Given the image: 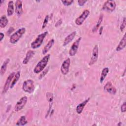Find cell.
I'll return each mask as SVG.
<instances>
[{
	"instance_id": "6da1fadb",
	"label": "cell",
	"mask_w": 126,
	"mask_h": 126,
	"mask_svg": "<svg viewBox=\"0 0 126 126\" xmlns=\"http://www.w3.org/2000/svg\"><path fill=\"white\" fill-rule=\"evenodd\" d=\"M50 54H47L38 63H37L36 66L33 69V72L35 73H39L43 70L45 67L46 66L49 60L50 59Z\"/></svg>"
},
{
	"instance_id": "7a4b0ae2",
	"label": "cell",
	"mask_w": 126,
	"mask_h": 126,
	"mask_svg": "<svg viewBox=\"0 0 126 126\" xmlns=\"http://www.w3.org/2000/svg\"><path fill=\"white\" fill-rule=\"evenodd\" d=\"M47 34H48V32H45L38 35V36L35 38V39L33 41H32L31 44V46L32 48L35 49L39 48L42 44L45 37L46 36Z\"/></svg>"
},
{
	"instance_id": "3957f363",
	"label": "cell",
	"mask_w": 126,
	"mask_h": 126,
	"mask_svg": "<svg viewBox=\"0 0 126 126\" xmlns=\"http://www.w3.org/2000/svg\"><path fill=\"white\" fill-rule=\"evenodd\" d=\"M25 32L26 29L25 28H22L18 30L10 36L9 39L10 42L12 44H15L17 42Z\"/></svg>"
},
{
	"instance_id": "277c9868",
	"label": "cell",
	"mask_w": 126,
	"mask_h": 126,
	"mask_svg": "<svg viewBox=\"0 0 126 126\" xmlns=\"http://www.w3.org/2000/svg\"><path fill=\"white\" fill-rule=\"evenodd\" d=\"M23 90L27 93L31 94L33 92L35 89L34 82L31 79H28L25 80L22 86Z\"/></svg>"
},
{
	"instance_id": "5b68a950",
	"label": "cell",
	"mask_w": 126,
	"mask_h": 126,
	"mask_svg": "<svg viewBox=\"0 0 126 126\" xmlns=\"http://www.w3.org/2000/svg\"><path fill=\"white\" fill-rule=\"evenodd\" d=\"M116 6V3L114 0H107L102 6V9L107 12H113L115 10Z\"/></svg>"
},
{
	"instance_id": "8992f818",
	"label": "cell",
	"mask_w": 126,
	"mask_h": 126,
	"mask_svg": "<svg viewBox=\"0 0 126 126\" xmlns=\"http://www.w3.org/2000/svg\"><path fill=\"white\" fill-rule=\"evenodd\" d=\"M89 14H90V11L88 9L84 10L82 13V14L76 19L75 21V24L78 26L81 25L83 23L84 21L86 20V19L88 17Z\"/></svg>"
},
{
	"instance_id": "52a82bcc",
	"label": "cell",
	"mask_w": 126,
	"mask_h": 126,
	"mask_svg": "<svg viewBox=\"0 0 126 126\" xmlns=\"http://www.w3.org/2000/svg\"><path fill=\"white\" fill-rule=\"evenodd\" d=\"M28 101V98L26 96L22 97L16 103L15 106V111L16 112L21 110L25 106Z\"/></svg>"
},
{
	"instance_id": "ba28073f",
	"label": "cell",
	"mask_w": 126,
	"mask_h": 126,
	"mask_svg": "<svg viewBox=\"0 0 126 126\" xmlns=\"http://www.w3.org/2000/svg\"><path fill=\"white\" fill-rule=\"evenodd\" d=\"M81 38V37H79L71 45L68 52V54L70 56H74L76 54Z\"/></svg>"
},
{
	"instance_id": "9c48e42d",
	"label": "cell",
	"mask_w": 126,
	"mask_h": 126,
	"mask_svg": "<svg viewBox=\"0 0 126 126\" xmlns=\"http://www.w3.org/2000/svg\"><path fill=\"white\" fill-rule=\"evenodd\" d=\"M70 64V60L69 58L65 60L61 66V71L63 75H66L69 72Z\"/></svg>"
},
{
	"instance_id": "30bf717a",
	"label": "cell",
	"mask_w": 126,
	"mask_h": 126,
	"mask_svg": "<svg viewBox=\"0 0 126 126\" xmlns=\"http://www.w3.org/2000/svg\"><path fill=\"white\" fill-rule=\"evenodd\" d=\"M98 47L97 45H95L93 49L92 57L89 62V65H92L94 63H95L97 61L98 59Z\"/></svg>"
},
{
	"instance_id": "8fae6325",
	"label": "cell",
	"mask_w": 126,
	"mask_h": 126,
	"mask_svg": "<svg viewBox=\"0 0 126 126\" xmlns=\"http://www.w3.org/2000/svg\"><path fill=\"white\" fill-rule=\"evenodd\" d=\"M15 75V73L14 72H13L12 73H11L9 76H8V77L7 78V79L5 81V84L3 86V91H2V93H5L7 90H8V88H9V87L10 86V83L12 81V80L13 79L14 76Z\"/></svg>"
},
{
	"instance_id": "7c38bea8",
	"label": "cell",
	"mask_w": 126,
	"mask_h": 126,
	"mask_svg": "<svg viewBox=\"0 0 126 126\" xmlns=\"http://www.w3.org/2000/svg\"><path fill=\"white\" fill-rule=\"evenodd\" d=\"M104 90L110 94H115L117 90L111 82H108L104 86Z\"/></svg>"
},
{
	"instance_id": "4fadbf2b",
	"label": "cell",
	"mask_w": 126,
	"mask_h": 126,
	"mask_svg": "<svg viewBox=\"0 0 126 126\" xmlns=\"http://www.w3.org/2000/svg\"><path fill=\"white\" fill-rule=\"evenodd\" d=\"M15 12L18 16H21L23 13L22 2L20 0H17L15 2Z\"/></svg>"
},
{
	"instance_id": "5bb4252c",
	"label": "cell",
	"mask_w": 126,
	"mask_h": 126,
	"mask_svg": "<svg viewBox=\"0 0 126 126\" xmlns=\"http://www.w3.org/2000/svg\"><path fill=\"white\" fill-rule=\"evenodd\" d=\"M76 34V32L75 31H74L72 32H71V33H70L69 34H68L65 38V39L63 41V46H65L67 45L68 44H69L74 39Z\"/></svg>"
},
{
	"instance_id": "9a60e30c",
	"label": "cell",
	"mask_w": 126,
	"mask_h": 126,
	"mask_svg": "<svg viewBox=\"0 0 126 126\" xmlns=\"http://www.w3.org/2000/svg\"><path fill=\"white\" fill-rule=\"evenodd\" d=\"M126 45V34L125 33L122 39L120 41L119 44L118 45L117 47H116V51H120L123 50L124 48H125Z\"/></svg>"
},
{
	"instance_id": "2e32d148",
	"label": "cell",
	"mask_w": 126,
	"mask_h": 126,
	"mask_svg": "<svg viewBox=\"0 0 126 126\" xmlns=\"http://www.w3.org/2000/svg\"><path fill=\"white\" fill-rule=\"evenodd\" d=\"M90 98V97L88 98L87 99L85 100L84 101H83L82 102L80 103V104H79L77 106L76 110V112H77L78 114H80L82 112V111H83V109H84V108L85 105L87 104V103L88 102V101H89Z\"/></svg>"
},
{
	"instance_id": "e0dca14e",
	"label": "cell",
	"mask_w": 126,
	"mask_h": 126,
	"mask_svg": "<svg viewBox=\"0 0 126 126\" xmlns=\"http://www.w3.org/2000/svg\"><path fill=\"white\" fill-rule=\"evenodd\" d=\"M34 54H35V53H34V51L31 50H29L27 52V53L26 54V56H25V57L24 58V59L23 61V62H22L23 64H27L29 63L30 60L33 56Z\"/></svg>"
},
{
	"instance_id": "ac0fdd59",
	"label": "cell",
	"mask_w": 126,
	"mask_h": 126,
	"mask_svg": "<svg viewBox=\"0 0 126 126\" xmlns=\"http://www.w3.org/2000/svg\"><path fill=\"white\" fill-rule=\"evenodd\" d=\"M54 42H55V41H54V39H51V40H50L48 41V42L46 44V45L44 46V48L42 50V54L45 55L49 51V50L53 46V45L54 43Z\"/></svg>"
},
{
	"instance_id": "d6986e66",
	"label": "cell",
	"mask_w": 126,
	"mask_h": 126,
	"mask_svg": "<svg viewBox=\"0 0 126 126\" xmlns=\"http://www.w3.org/2000/svg\"><path fill=\"white\" fill-rule=\"evenodd\" d=\"M14 5H13V1L12 0L9 1L8 3V7L7 9V14L8 16H11L14 13Z\"/></svg>"
},
{
	"instance_id": "ffe728a7",
	"label": "cell",
	"mask_w": 126,
	"mask_h": 126,
	"mask_svg": "<svg viewBox=\"0 0 126 126\" xmlns=\"http://www.w3.org/2000/svg\"><path fill=\"white\" fill-rule=\"evenodd\" d=\"M109 68L108 67H104L101 71V75H100V79H99V81H100V83H102L104 80L105 79V77L107 76L108 72H109Z\"/></svg>"
},
{
	"instance_id": "44dd1931",
	"label": "cell",
	"mask_w": 126,
	"mask_h": 126,
	"mask_svg": "<svg viewBox=\"0 0 126 126\" xmlns=\"http://www.w3.org/2000/svg\"><path fill=\"white\" fill-rule=\"evenodd\" d=\"M9 62H10V59L8 58L6 59L5 60V61L3 62L2 65L1 66L0 70V73L1 75H3L5 73V72L6 70L7 65L8 63H9Z\"/></svg>"
},
{
	"instance_id": "7402d4cb",
	"label": "cell",
	"mask_w": 126,
	"mask_h": 126,
	"mask_svg": "<svg viewBox=\"0 0 126 126\" xmlns=\"http://www.w3.org/2000/svg\"><path fill=\"white\" fill-rule=\"evenodd\" d=\"M8 22L7 17L5 15L1 16L0 18V27L1 28H5L7 26Z\"/></svg>"
},
{
	"instance_id": "603a6c76",
	"label": "cell",
	"mask_w": 126,
	"mask_h": 126,
	"mask_svg": "<svg viewBox=\"0 0 126 126\" xmlns=\"http://www.w3.org/2000/svg\"><path fill=\"white\" fill-rule=\"evenodd\" d=\"M46 98H47V99L49 102V110H48V113H49V111L50 110L51 107H52V104H53V94L51 93H46Z\"/></svg>"
},
{
	"instance_id": "cb8c5ba5",
	"label": "cell",
	"mask_w": 126,
	"mask_h": 126,
	"mask_svg": "<svg viewBox=\"0 0 126 126\" xmlns=\"http://www.w3.org/2000/svg\"><path fill=\"white\" fill-rule=\"evenodd\" d=\"M103 18V15L102 14H101L100 15L99 17V18L98 19V21H97L95 26L93 28V29L92 30L93 32H95L98 29V28L99 27L101 23L102 22Z\"/></svg>"
},
{
	"instance_id": "d4e9b609",
	"label": "cell",
	"mask_w": 126,
	"mask_h": 126,
	"mask_svg": "<svg viewBox=\"0 0 126 126\" xmlns=\"http://www.w3.org/2000/svg\"><path fill=\"white\" fill-rule=\"evenodd\" d=\"M28 123L27 120H26V118L25 116H22L19 120L17 121V123L16 124V126H24L26 125Z\"/></svg>"
},
{
	"instance_id": "484cf974",
	"label": "cell",
	"mask_w": 126,
	"mask_h": 126,
	"mask_svg": "<svg viewBox=\"0 0 126 126\" xmlns=\"http://www.w3.org/2000/svg\"><path fill=\"white\" fill-rule=\"evenodd\" d=\"M20 71H18L15 75L13 79V80L12 81V83H11V85H10V88H12L14 85L16 84V83H17V82L19 80V78H20Z\"/></svg>"
},
{
	"instance_id": "4316f807",
	"label": "cell",
	"mask_w": 126,
	"mask_h": 126,
	"mask_svg": "<svg viewBox=\"0 0 126 126\" xmlns=\"http://www.w3.org/2000/svg\"><path fill=\"white\" fill-rule=\"evenodd\" d=\"M48 21H49V15H46L44 18V21H43V24L42 25V29H44L46 27V26L48 23Z\"/></svg>"
},
{
	"instance_id": "83f0119b",
	"label": "cell",
	"mask_w": 126,
	"mask_h": 126,
	"mask_svg": "<svg viewBox=\"0 0 126 126\" xmlns=\"http://www.w3.org/2000/svg\"><path fill=\"white\" fill-rule=\"evenodd\" d=\"M73 0H61V2L63 3V4L65 6H69L72 4L73 2Z\"/></svg>"
},
{
	"instance_id": "f1b7e54d",
	"label": "cell",
	"mask_w": 126,
	"mask_h": 126,
	"mask_svg": "<svg viewBox=\"0 0 126 126\" xmlns=\"http://www.w3.org/2000/svg\"><path fill=\"white\" fill-rule=\"evenodd\" d=\"M126 17H124L122 22V23L121 24L120 27V31L122 32H123V31L124 30L125 27H126Z\"/></svg>"
},
{
	"instance_id": "f546056e",
	"label": "cell",
	"mask_w": 126,
	"mask_h": 126,
	"mask_svg": "<svg viewBox=\"0 0 126 126\" xmlns=\"http://www.w3.org/2000/svg\"><path fill=\"white\" fill-rule=\"evenodd\" d=\"M48 71H49V67L46 68L43 71H42L41 73L40 74V75L39 76V79H42L48 73Z\"/></svg>"
},
{
	"instance_id": "4dcf8cb0",
	"label": "cell",
	"mask_w": 126,
	"mask_h": 126,
	"mask_svg": "<svg viewBox=\"0 0 126 126\" xmlns=\"http://www.w3.org/2000/svg\"><path fill=\"white\" fill-rule=\"evenodd\" d=\"M121 110L122 112H125L126 111V103L124 102L121 106Z\"/></svg>"
},
{
	"instance_id": "1f68e13d",
	"label": "cell",
	"mask_w": 126,
	"mask_h": 126,
	"mask_svg": "<svg viewBox=\"0 0 126 126\" xmlns=\"http://www.w3.org/2000/svg\"><path fill=\"white\" fill-rule=\"evenodd\" d=\"M87 1V0H78V3L79 5H80V6H83Z\"/></svg>"
},
{
	"instance_id": "d6a6232c",
	"label": "cell",
	"mask_w": 126,
	"mask_h": 126,
	"mask_svg": "<svg viewBox=\"0 0 126 126\" xmlns=\"http://www.w3.org/2000/svg\"><path fill=\"white\" fill-rule=\"evenodd\" d=\"M62 23V20L61 19H60V20H59L56 22V23L55 26L56 27H57L59 26L60 25H61Z\"/></svg>"
},
{
	"instance_id": "836d02e7",
	"label": "cell",
	"mask_w": 126,
	"mask_h": 126,
	"mask_svg": "<svg viewBox=\"0 0 126 126\" xmlns=\"http://www.w3.org/2000/svg\"><path fill=\"white\" fill-rule=\"evenodd\" d=\"M0 41H1L4 37V34L2 32L0 33Z\"/></svg>"
},
{
	"instance_id": "e575fe53",
	"label": "cell",
	"mask_w": 126,
	"mask_h": 126,
	"mask_svg": "<svg viewBox=\"0 0 126 126\" xmlns=\"http://www.w3.org/2000/svg\"><path fill=\"white\" fill-rule=\"evenodd\" d=\"M103 29V27H101L100 28L99 31V35H101V34L102 32Z\"/></svg>"
}]
</instances>
